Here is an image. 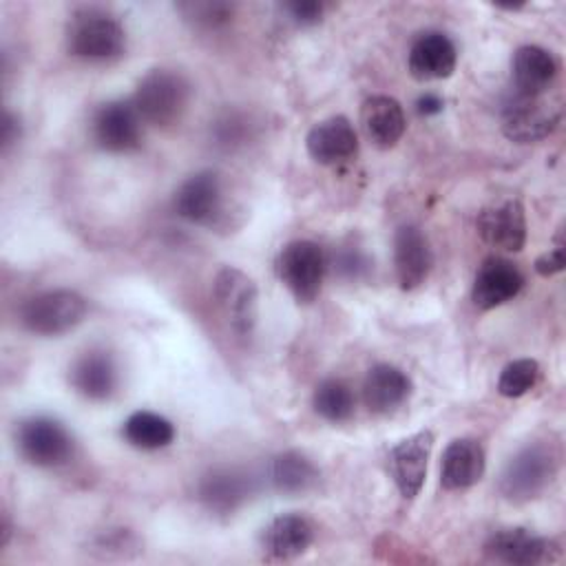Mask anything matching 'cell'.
<instances>
[{
    "label": "cell",
    "mask_w": 566,
    "mask_h": 566,
    "mask_svg": "<svg viewBox=\"0 0 566 566\" xmlns=\"http://www.w3.org/2000/svg\"><path fill=\"white\" fill-rule=\"evenodd\" d=\"M480 237L504 252H520L526 243V217L520 199L486 206L478 214Z\"/></svg>",
    "instance_id": "cell-15"
},
{
    "label": "cell",
    "mask_w": 566,
    "mask_h": 566,
    "mask_svg": "<svg viewBox=\"0 0 566 566\" xmlns=\"http://www.w3.org/2000/svg\"><path fill=\"white\" fill-rule=\"evenodd\" d=\"M283 11L287 13V18L301 27H310L321 22L323 13H325V4L316 2V0H296V2H285Z\"/></svg>",
    "instance_id": "cell-31"
},
{
    "label": "cell",
    "mask_w": 566,
    "mask_h": 566,
    "mask_svg": "<svg viewBox=\"0 0 566 566\" xmlns=\"http://www.w3.org/2000/svg\"><path fill=\"white\" fill-rule=\"evenodd\" d=\"M416 106H418V113H420V115H436V113L442 111V99H440L438 95H433V93H424V95L416 102Z\"/></svg>",
    "instance_id": "cell-35"
},
{
    "label": "cell",
    "mask_w": 566,
    "mask_h": 566,
    "mask_svg": "<svg viewBox=\"0 0 566 566\" xmlns=\"http://www.w3.org/2000/svg\"><path fill=\"white\" fill-rule=\"evenodd\" d=\"M15 447L33 467H62L73 455V438L69 429L49 416H31L15 429Z\"/></svg>",
    "instance_id": "cell-5"
},
{
    "label": "cell",
    "mask_w": 566,
    "mask_h": 566,
    "mask_svg": "<svg viewBox=\"0 0 566 566\" xmlns=\"http://www.w3.org/2000/svg\"><path fill=\"white\" fill-rule=\"evenodd\" d=\"M20 137V122L13 113L4 111V119H2V148L7 150L13 142H18Z\"/></svg>",
    "instance_id": "cell-34"
},
{
    "label": "cell",
    "mask_w": 566,
    "mask_h": 566,
    "mask_svg": "<svg viewBox=\"0 0 566 566\" xmlns=\"http://www.w3.org/2000/svg\"><path fill=\"white\" fill-rule=\"evenodd\" d=\"M455 44L442 31L420 33L409 49V71L420 82L449 77L455 71Z\"/></svg>",
    "instance_id": "cell-19"
},
{
    "label": "cell",
    "mask_w": 566,
    "mask_h": 566,
    "mask_svg": "<svg viewBox=\"0 0 566 566\" xmlns=\"http://www.w3.org/2000/svg\"><path fill=\"white\" fill-rule=\"evenodd\" d=\"M411 378L396 365H374L363 382V398L371 413L387 416L400 409L411 396Z\"/></svg>",
    "instance_id": "cell-20"
},
{
    "label": "cell",
    "mask_w": 566,
    "mask_h": 566,
    "mask_svg": "<svg viewBox=\"0 0 566 566\" xmlns=\"http://www.w3.org/2000/svg\"><path fill=\"white\" fill-rule=\"evenodd\" d=\"M360 124L367 139L378 148H391L407 130V117L398 99L389 95L367 97L360 106Z\"/></svg>",
    "instance_id": "cell-24"
},
{
    "label": "cell",
    "mask_w": 566,
    "mask_h": 566,
    "mask_svg": "<svg viewBox=\"0 0 566 566\" xmlns=\"http://www.w3.org/2000/svg\"><path fill=\"white\" fill-rule=\"evenodd\" d=\"M433 265V252L427 234L413 226L405 223L394 234V268L396 279L402 290L420 287Z\"/></svg>",
    "instance_id": "cell-13"
},
{
    "label": "cell",
    "mask_w": 566,
    "mask_h": 566,
    "mask_svg": "<svg viewBox=\"0 0 566 566\" xmlns=\"http://www.w3.org/2000/svg\"><path fill=\"white\" fill-rule=\"evenodd\" d=\"M86 298L73 290H46L20 310V323L40 336H57L77 327L86 316Z\"/></svg>",
    "instance_id": "cell-4"
},
{
    "label": "cell",
    "mask_w": 566,
    "mask_h": 566,
    "mask_svg": "<svg viewBox=\"0 0 566 566\" xmlns=\"http://www.w3.org/2000/svg\"><path fill=\"white\" fill-rule=\"evenodd\" d=\"M270 482L281 493L298 495L310 491L318 482V469L305 453L287 449L272 458Z\"/></svg>",
    "instance_id": "cell-25"
},
{
    "label": "cell",
    "mask_w": 566,
    "mask_h": 566,
    "mask_svg": "<svg viewBox=\"0 0 566 566\" xmlns=\"http://www.w3.org/2000/svg\"><path fill=\"white\" fill-rule=\"evenodd\" d=\"M122 436L135 449L155 451L164 449L175 440V424L153 411H135L126 418L122 427Z\"/></svg>",
    "instance_id": "cell-26"
},
{
    "label": "cell",
    "mask_w": 566,
    "mask_h": 566,
    "mask_svg": "<svg viewBox=\"0 0 566 566\" xmlns=\"http://www.w3.org/2000/svg\"><path fill=\"white\" fill-rule=\"evenodd\" d=\"M305 146L314 161L323 166H340L356 157L358 135L347 117L334 115L310 128Z\"/></svg>",
    "instance_id": "cell-14"
},
{
    "label": "cell",
    "mask_w": 566,
    "mask_h": 566,
    "mask_svg": "<svg viewBox=\"0 0 566 566\" xmlns=\"http://www.w3.org/2000/svg\"><path fill=\"white\" fill-rule=\"evenodd\" d=\"M252 493V478L237 467H212L199 480L197 495L214 515L234 513Z\"/></svg>",
    "instance_id": "cell-16"
},
{
    "label": "cell",
    "mask_w": 566,
    "mask_h": 566,
    "mask_svg": "<svg viewBox=\"0 0 566 566\" xmlns=\"http://www.w3.org/2000/svg\"><path fill=\"white\" fill-rule=\"evenodd\" d=\"M522 287L524 274L520 268L502 256H491L475 272L471 298L480 310H493L513 301Z\"/></svg>",
    "instance_id": "cell-17"
},
{
    "label": "cell",
    "mask_w": 566,
    "mask_h": 566,
    "mask_svg": "<svg viewBox=\"0 0 566 566\" xmlns=\"http://www.w3.org/2000/svg\"><path fill=\"white\" fill-rule=\"evenodd\" d=\"M484 551L491 559L502 564L535 566L555 562L559 546L553 539L531 533L528 528H502L486 539Z\"/></svg>",
    "instance_id": "cell-12"
},
{
    "label": "cell",
    "mask_w": 566,
    "mask_h": 566,
    "mask_svg": "<svg viewBox=\"0 0 566 566\" xmlns=\"http://www.w3.org/2000/svg\"><path fill=\"white\" fill-rule=\"evenodd\" d=\"M486 469V455L478 440L455 438L447 444L440 460V484L447 491H462L473 486Z\"/></svg>",
    "instance_id": "cell-21"
},
{
    "label": "cell",
    "mask_w": 566,
    "mask_h": 566,
    "mask_svg": "<svg viewBox=\"0 0 566 566\" xmlns=\"http://www.w3.org/2000/svg\"><path fill=\"white\" fill-rule=\"evenodd\" d=\"M559 469V455L548 442H531L522 447L504 467L500 475V493L515 504L539 497Z\"/></svg>",
    "instance_id": "cell-2"
},
{
    "label": "cell",
    "mask_w": 566,
    "mask_h": 566,
    "mask_svg": "<svg viewBox=\"0 0 566 566\" xmlns=\"http://www.w3.org/2000/svg\"><path fill=\"white\" fill-rule=\"evenodd\" d=\"M332 265H334V272L340 279L363 281V279L369 276V272L374 268V261L363 248H358L354 243H347V245L336 248V252L332 256Z\"/></svg>",
    "instance_id": "cell-29"
},
{
    "label": "cell",
    "mask_w": 566,
    "mask_h": 566,
    "mask_svg": "<svg viewBox=\"0 0 566 566\" xmlns=\"http://www.w3.org/2000/svg\"><path fill=\"white\" fill-rule=\"evenodd\" d=\"M557 73L559 64L555 55L537 44H524L513 53L511 75L515 93L520 95H544Z\"/></svg>",
    "instance_id": "cell-22"
},
{
    "label": "cell",
    "mask_w": 566,
    "mask_h": 566,
    "mask_svg": "<svg viewBox=\"0 0 566 566\" xmlns=\"http://www.w3.org/2000/svg\"><path fill=\"white\" fill-rule=\"evenodd\" d=\"M190 82L172 69H150L135 88L133 106L142 122L157 128L177 124L190 104Z\"/></svg>",
    "instance_id": "cell-1"
},
{
    "label": "cell",
    "mask_w": 566,
    "mask_h": 566,
    "mask_svg": "<svg viewBox=\"0 0 566 566\" xmlns=\"http://www.w3.org/2000/svg\"><path fill=\"white\" fill-rule=\"evenodd\" d=\"M314 542V524L301 513H281L263 528V551L272 559H294Z\"/></svg>",
    "instance_id": "cell-23"
},
{
    "label": "cell",
    "mask_w": 566,
    "mask_h": 566,
    "mask_svg": "<svg viewBox=\"0 0 566 566\" xmlns=\"http://www.w3.org/2000/svg\"><path fill=\"white\" fill-rule=\"evenodd\" d=\"M186 20L203 29H217L228 24L234 15V4L228 2H181L177 7Z\"/></svg>",
    "instance_id": "cell-30"
},
{
    "label": "cell",
    "mask_w": 566,
    "mask_h": 566,
    "mask_svg": "<svg viewBox=\"0 0 566 566\" xmlns=\"http://www.w3.org/2000/svg\"><path fill=\"white\" fill-rule=\"evenodd\" d=\"M245 122L237 115H228L219 122V139L221 144H241L243 133H245Z\"/></svg>",
    "instance_id": "cell-33"
},
{
    "label": "cell",
    "mask_w": 566,
    "mask_h": 566,
    "mask_svg": "<svg viewBox=\"0 0 566 566\" xmlns=\"http://www.w3.org/2000/svg\"><path fill=\"white\" fill-rule=\"evenodd\" d=\"M314 411L327 422H345L354 416L356 398L352 387L340 378H325L316 385L312 396Z\"/></svg>",
    "instance_id": "cell-27"
},
{
    "label": "cell",
    "mask_w": 566,
    "mask_h": 566,
    "mask_svg": "<svg viewBox=\"0 0 566 566\" xmlns=\"http://www.w3.org/2000/svg\"><path fill=\"white\" fill-rule=\"evenodd\" d=\"M276 270H279L281 283L290 290V294L298 303L307 305L321 292L323 276L327 270V259L318 243L307 239H296L281 250Z\"/></svg>",
    "instance_id": "cell-6"
},
{
    "label": "cell",
    "mask_w": 566,
    "mask_h": 566,
    "mask_svg": "<svg viewBox=\"0 0 566 566\" xmlns=\"http://www.w3.org/2000/svg\"><path fill=\"white\" fill-rule=\"evenodd\" d=\"M93 142L106 153H130L142 146V117L133 102L113 99L102 104L91 119Z\"/></svg>",
    "instance_id": "cell-10"
},
{
    "label": "cell",
    "mask_w": 566,
    "mask_h": 566,
    "mask_svg": "<svg viewBox=\"0 0 566 566\" xmlns=\"http://www.w3.org/2000/svg\"><path fill=\"white\" fill-rule=\"evenodd\" d=\"M69 380L80 396L88 400H108L119 385L117 363L106 349H88L73 360Z\"/></svg>",
    "instance_id": "cell-18"
},
{
    "label": "cell",
    "mask_w": 566,
    "mask_h": 566,
    "mask_svg": "<svg viewBox=\"0 0 566 566\" xmlns=\"http://www.w3.org/2000/svg\"><path fill=\"white\" fill-rule=\"evenodd\" d=\"M175 212L195 226H223L228 212L221 175L217 170H199L184 179L175 192Z\"/></svg>",
    "instance_id": "cell-7"
},
{
    "label": "cell",
    "mask_w": 566,
    "mask_h": 566,
    "mask_svg": "<svg viewBox=\"0 0 566 566\" xmlns=\"http://www.w3.org/2000/svg\"><path fill=\"white\" fill-rule=\"evenodd\" d=\"M537 378H539L537 360L517 358L502 369V374L497 378V391L504 398H520L535 387Z\"/></svg>",
    "instance_id": "cell-28"
},
{
    "label": "cell",
    "mask_w": 566,
    "mask_h": 566,
    "mask_svg": "<svg viewBox=\"0 0 566 566\" xmlns=\"http://www.w3.org/2000/svg\"><path fill=\"white\" fill-rule=\"evenodd\" d=\"M559 124V106L542 95L515 93L502 111V130L515 144H533L546 139Z\"/></svg>",
    "instance_id": "cell-9"
},
{
    "label": "cell",
    "mask_w": 566,
    "mask_h": 566,
    "mask_svg": "<svg viewBox=\"0 0 566 566\" xmlns=\"http://www.w3.org/2000/svg\"><path fill=\"white\" fill-rule=\"evenodd\" d=\"M66 49L80 60L106 62L124 53L126 33L113 15L97 9H84L69 22Z\"/></svg>",
    "instance_id": "cell-3"
},
{
    "label": "cell",
    "mask_w": 566,
    "mask_h": 566,
    "mask_svg": "<svg viewBox=\"0 0 566 566\" xmlns=\"http://www.w3.org/2000/svg\"><path fill=\"white\" fill-rule=\"evenodd\" d=\"M212 296L239 336H250L259 316V290L256 283L239 268L223 265L212 281Z\"/></svg>",
    "instance_id": "cell-8"
},
{
    "label": "cell",
    "mask_w": 566,
    "mask_h": 566,
    "mask_svg": "<svg viewBox=\"0 0 566 566\" xmlns=\"http://www.w3.org/2000/svg\"><path fill=\"white\" fill-rule=\"evenodd\" d=\"M433 442V433L429 429H422L409 438H402L389 449L387 467L405 500H413L420 493L427 478V464Z\"/></svg>",
    "instance_id": "cell-11"
},
{
    "label": "cell",
    "mask_w": 566,
    "mask_h": 566,
    "mask_svg": "<svg viewBox=\"0 0 566 566\" xmlns=\"http://www.w3.org/2000/svg\"><path fill=\"white\" fill-rule=\"evenodd\" d=\"M564 265H566V254H564L562 243H557L553 250H548L535 259V272L539 276H553V274L562 272Z\"/></svg>",
    "instance_id": "cell-32"
}]
</instances>
